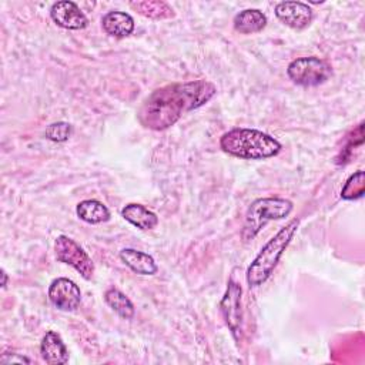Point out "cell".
<instances>
[{
	"instance_id": "cell-21",
	"label": "cell",
	"mask_w": 365,
	"mask_h": 365,
	"mask_svg": "<svg viewBox=\"0 0 365 365\" xmlns=\"http://www.w3.org/2000/svg\"><path fill=\"white\" fill-rule=\"evenodd\" d=\"M0 362L1 364H30L31 361L24 356V355H20V354H16V352H3L1 358H0Z\"/></svg>"
},
{
	"instance_id": "cell-18",
	"label": "cell",
	"mask_w": 365,
	"mask_h": 365,
	"mask_svg": "<svg viewBox=\"0 0 365 365\" xmlns=\"http://www.w3.org/2000/svg\"><path fill=\"white\" fill-rule=\"evenodd\" d=\"M135 11H138L141 16L153 20H163V19H170L174 16V10L164 1H134L130 3Z\"/></svg>"
},
{
	"instance_id": "cell-10",
	"label": "cell",
	"mask_w": 365,
	"mask_h": 365,
	"mask_svg": "<svg viewBox=\"0 0 365 365\" xmlns=\"http://www.w3.org/2000/svg\"><path fill=\"white\" fill-rule=\"evenodd\" d=\"M51 20L66 30H83L88 26V19L81 9L70 0L56 1L50 7Z\"/></svg>"
},
{
	"instance_id": "cell-14",
	"label": "cell",
	"mask_w": 365,
	"mask_h": 365,
	"mask_svg": "<svg viewBox=\"0 0 365 365\" xmlns=\"http://www.w3.org/2000/svg\"><path fill=\"white\" fill-rule=\"evenodd\" d=\"M121 217L131 225L143 231L153 230L158 224L157 214L138 202H130L124 205L121 210Z\"/></svg>"
},
{
	"instance_id": "cell-7",
	"label": "cell",
	"mask_w": 365,
	"mask_h": 365,
	"mask_svg": "<svg viewBox=\"0 0 365 365\" xmlns=\"http://www.w3.org/2000/svg\"><path fill=\"white\" fill-rule=\"evenodd\" d=\"M241 284L232 277L227 282L225 292L220 301V312L232 338L240 342L242 335V308H241Z\"/></svg>"
},
{
	"instance_id": "cell-4",
	"label": "cell",
	"mask_w": 365,
	"mask_h": 365,
	"mask_svg": "<svg viewBox=\"0 0 365 365\" xmlns=\"http://www.w3.org/2000/svg\"><path fill=\"white\" fill-rule=\"evenodd\" d=\"M292 208V201L282 197H261L254 200L247 208L244 217V224L241 230L242 241L248 242L254 240L269 221H277L288 217Z\"/></svg>"
},
{
	"instance_id": "cell-17",
	"label": "cell",
	"mask_w": 365,
	"mask_h": 365,
	"mask_svg": "<svg viewBox=\"0 0 365 365\" xmlns=\"http://www.w3.org/2000/svg\"><path fill=\"white\" fill-rule=\"evenodd\" d=\"M106 304L123 319H131L135 314V308L133 301L118 288L110 287L104 292Z\"/></svg>"
},
{
	"instance_id": "cell-20",
	"label": "cell",
	"mask_w": 365,
	"mask_h": 365,
	"mask_svg": "<svg viewBox=\"0 0 365 365\" xmlns=\"http://www.w3.org/2000/svg\"><path fill=\"white\" fill-rule=\"evenodd\" d=\"M73 135V125L67 121H56L47 125L44 137L53 143H64Z\"/></svg>"
},
{
	"instance_id": "cell-11",
	"label": "cell",
	"mask_w": 365,
	"mask_h": 365,
	"mask_svg": "<svg viewBox=\"0 0 365 365\" xmlns=\"http://www.w3.org/2000/svg\"><path fill=\"white\" fill-rule=\"evenodd\" d=\"M40 354L48 365H64L68 362V349L56 331H47L40 342Z\"/></svg>"
},
{
	"instance_id": "cell-15",
	"label": "cell",
	"mask_w": 365,
	"mask_h": 365,
	"mask_svg": "<svg viewBox=\"0 0 365 365\" xmlns=\"http://www.w3.org/2000/svg\"><path fill=\"white\" fill-rule=\"evenodd\" d=\"M267 16L258 9H245L235 14L234 29L241 34L259 33L267 26Z\"/></svg>"
},
{
	"instance_id": "cell-16",
	"label": "cell",
	"mask_w": 365,
	"mask_h": 365,
	"mask_svg": "<svg viewBox=\"0 0 365 365\" xmlns=\"http://www.w3.org/2000/svg\"><path fill=\"white\" fill-rule=\"evenodd\" d=\"M76 214L81 221L87 224H101L108 221L111 217L107 205L94 198L80 201L76 207Z\"/></svg>"
},
{
	"instance_id": "cell-19",
	"label": "cell",
	"mask_w": 365,
	"mask_h": 365,
	"mask_svg": "<svg viewBox=\"0 0 365 365\" xmlns=\"http://www.w3.org/2000/svg\"><path fill=\"white\" fill-rule=\"evenodd\" d=\"M365 191V180H364V171L358 170L356 173L351 174L348 180L345 181L342 190H341V198L346 201L358 200L364 195Z\"/></svg>"
},
{
	"instance_id": "cell-12",
	"label": "cell",
	"mask_w": 365,
	"mask_h": 365,
	"mask_svg": "<svg viewBox=\"0 0 365 365\" xmlns=\"http://www.w3.org/2000/svg\"><path fill=\"white\" fill-rule=\"evenodd\" d=\"M101 27L106 31V34L117 38H124L134 31L135 23L128 13L111 10L103 16Z\"/></svg>"
},
{
	"instance_id": "cell-22",
	"label": "cell",
	"mask_w": 365,
	"mask_h": 365,
	"mask_svg": "<svg viewBox=\"0 0 365 365\" xmlns=\"http://www.w3.org/2000/svg\"><path fill=\"white\" fill-rule=\"evenodd\" d=\"M7 279H9L7 272H6L4 269H1V288H6V287H7Z\"/></svg>"
},
{
	"instance_id": "cell-3",
	"label": "cell",
	"mask_w": 365,
	"mask_h": 365,
	"mask_svg": "<svg viewBox=\"0 0 365 365\" xmlns=\"http://www.w3.org/2000/svg\"><path fill=\"white\" fill-rule=\"evenodd\" d=\"M299 222V218L291 220L259 250V252L248 265L245 272V278L250 287H259L272 275L282 254L285 252L294 235L297 234Z\"/></svg>"
},
{
	"instance_id": "cell-9",
	"label": "cell",
	"mask_w": 365,
	"mask_h": 365,
	"mask_svg": "<svg viewBox=\"0 0 365 365\" xmlns=\"http://www.w3.org/2000/svg\"><path fill=\"white\" fill-rule=\"evenodd\" d=\"M275 16L287 27L299 31L311 24L314 11L309 4L302 1H281L275 6Z\"/></svg>"
},
{
	"instance_id": "cell-5",
	"label": "cell",
	"mask_w": 365,
	"mask_h": 365,
	"mask_svg": "<svg viewBox=\"0 0 365 365\" xmlns=\"http://www.w3.org/2000/svg\"><path fill=\"white\" fill-rule=\"evenodd\" d=\"M287 74L297 86L317 87L324 84L332 76V68L325 60L309 56L292 60L287 67Z\"/></svg>"
},
{
	"instance_id": "cell-1",
	"label": "cell",
	"mask_w": 365,
	"mask_h": 365,
	"mask_svg": "<svg viewBox=\"0 0 365 365\" xmlns=\"http://www.w3.org/2000/svg\"><path fill=\"white\" fill-rule=\"evenodd\" d=\"M217 93L212 83L195 80L173 83L153 91L138 110V121L151 130H165L174 125L182 114L208 103Z\"/></svg>"
},
{
	"instance_id": "cell-2",
	"label": "cell",
	"mask_w": 365,
	"mask_h": 365,
	"mask_svg": "<svg viewBox=\"0 0 365 365\" xmlns=\"http://www.w3.org/2000/svg\"><path fill=\"white\" fill-rule=\"evenodd\" d=\"M220 147L228 155L242 160H267L281 151V144L272 135L255 130L234 127L220 138Z\"/></svg>"
},
{
	"instance_id": "cell-8",
	"label": "cell",
	"mask_w": 365,
	"mask_h": 365,
	"mask_svg": "<svg viewBox=\"0 0 365 365\" xmlns=\"http://www.w3.org/2000/svg\"><path fill=\"white\" fill-rule=\"evenodd\" d=\"M47 297L60 311H74L81 304L80 287L66 277H58L50 282Z\"/></svg>"
},
{
	"instance_id": "cell-13",
	"label": "cell",
	"mask_w": 365,
	"mask_h": 365,
	"mask_svg": "<svg viewBox=\"0 0 365 365\" xmlns=\"http://www.w3.org/2000/svg\"><path fill=\"white\" fill-rule=\"evenodd\" d=\"M118 257L125 267L138 275H154L158 271L154 258L144 251H138L135 248H123Z\"/></svg>"
},
{
	"instance_id": "cell-6",
	"label": "cell",
	"mask_w": 365,
	"mask_h": 365,
	"mask_svg": "<svg viewBox=\"0 0 365 365\" xmlns=\"http://www.w3.org/2000/svg\"><path fill=\"white\" fill-rule=\"evenodd\" d=\"M54 254L57 261L74 268L84 279H91L94 275V262L90 255L73 238L58 235L54 240Z\"/></svg>"
}]
</instances>
